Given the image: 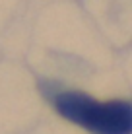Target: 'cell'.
<instances>
[{
    "mask_svg": "<svg viewBox=\"0 0 132 134\" xmlns=\"http://www.w3.org/2000/svg\"><path fill=\"white\" fill-rule=\"evenodd\" d=\"M53 103L66 121L91 134H132L130 101H97L82 91H62Z\"/></svg>",
    "mask_w": 132,
    "mask_h": 134,
    "instance_id": "obj_1",
    "label": "cell"
}]
</instances>
